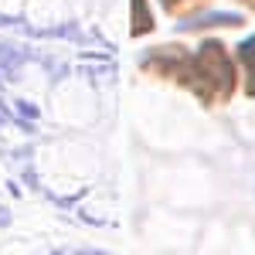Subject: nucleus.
I'll return each instance as SVG.
<instances>
[{"label":"nucleus","mask_w":255,"mask_h":255,"mask_svg":"<svg viewBox=\"0 0 255 255\" xmlns=\"http://www.w3.org/2000/svg\"><path fill=\"white\" fill-rule=\"evenodd\" d=\"M143 68L157 72L163 79L184 82L204 102H225L235 89V65L228 61L218 41L201 44L194 55H187L184 48H157L153 55L143 58Z\"/></svg>","instance_id":"nucleus-1"},{"label":"nucleus","mask_w":255,"mask_h":255,"mask_svg":"<svg viewBox=\"0 0 255 255\" xmlns=\"http://www.w3.org/2000/svg\"><path fill=\"white\" fill-rule=\"evenodd\" d=\"M238 58L245 65V89H249V96H255V38H249L242 48H238Z\"/></svg>","instance_id":"nucleus-2"},{"label":"nucleus","mask_w":255,"mask_h":255,"mask_svg":"<svg viewBox=\"0 0 255 255\" xmlns=\"http://www.w3.org/2000/svg\"><path fill=\"white\" fill-rule=\"evenodd\" d=\"M187 3H194V0H163V7H167V10H184V7H187Z\"/></svg>","instance_id":"nucleus-3"},{"label":"nucleus","mask_w":255,"mask_h":255,"mask_svg":"<svg viewBox=\"0 0 255 255\" xmlns=\"http://www.w3.org/2000/svg\"><path fill=\"white\" fill-rule=\"evenodd\" d=\"M245 3H252V7H255V0H245Z\"/></svg>","instance_id":"nucleus-4"}]
</instances>
